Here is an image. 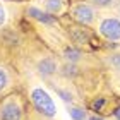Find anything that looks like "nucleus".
<instances>
[{
    "label": "nucleus",
    "instance_id": "14",
    "mask_svg": "<svg viewBox=\"0 0 120 120\" xmlns=\"http://www.w3.org/2000/svg\"><path fill=\"white\" fill-rule=\"evenodd\" d=\"M115 117H117V118L120 120V106H118V108H117V110H115Z\"/></svg>",
    "mask_w": 120,
    "mask_h": 120
},
{
    "label": "nucleus",
    "instance_id": "4",
    "mask_svg": "<svg viewBox=\"0 0 120 120\" xmlns=\"http://www.w3.org/2000/svg\"><path fill=\"white\" fill-rule=\"evenodd\" d=\"M74 15H75V19H77L79 22H82V24H89L93 21V10L88 5H79V7H75Z\"/></svg>",
    "mask_w": 120,
    "mask_h": 120
},
{
    "label": "nucleus",
    "instance_id": "11",
    "mask_svg": "<svg viewBox=\"0 0 120 120\" xmlns=\"http://www.w3.org/2000/svg\"><path fill=\"white\" fill-rule=\"evenodd\" d=\"M96 5H100V7H106V5H110L113 4V0H93Z\"/></svg>",
    "mask_w": 120,
    "mask_h": 120
},
{
    "label": "nucleus",
    "instance_id": "12",
    "mask_svg": "<svg viewBox=\"0 0 120 120\" xmlns=\"http://www.w3.org/2000/svg\"><path fill=\"white\" fill-rule=\"evenodd\" d=\"M103 103H105L103 100H96L94 103H93V108H94V110H100V108L103 106Z\"/></svg>",
    "mask_w": 120,
    "mask_h": 120
},
{
    "label": "nucleus",
    "instance_id": "9",
    "mask_svg": "<svg viewBox=\"0 0 120 120\" xmlns=\"http://www.w3.org/2000/svg\"><path fill=\"white\" fill-rule=\"evenodd\" d=\"M65 57H67V60H77L79 53L75 50H67V52H65Z\"/></svg>",
    "mask_w": 120,
    "mask_h": 120
},
{
    "label": "nucleus",
    "instance_id": "3",
    "mask_svg": "<svg viewBox=\"0 0 120 120\" xmlns=\"http://www.w3.org/2000/svg\"><path fill=\"white\" fill-rule=\"evenodd\" d=\"M0 120H21V108L15 103H7L0 108Z\"/></svg>",
    "mask_w": 120,
    "mask_h": 120
},
{
    "label": "nucleus",
    "instance_id": "8",
    "mask_svg": "<svg viewBox=\"0 0 120 120\" xmlns=\"http://www.w3.org/2000/svg\"><path fill=\"white\" fill-rule=\"evenodd\" d=\"M70 117L75 120H86V113L82 110H79V108H72L70 110Z\"/></svg>",
    "mask_w": 120,
    "mask_h": 120
},
{
    "label": "nucleus",
    "instance_id": "16",
    "mask_svg": "<svg viewBox=\"0 0 120 120\" xmlns=\"http://www.w3.org/2000/svg\"><path fill=\"white\" fill-rule=\"evenodd\" d=\"M91 120H101V118H91Z\"/></svg>",
    "mask_w": 120,
    "mask_h": 120
},
{
    "label": "nucleus",
    "instance_id": "5",
    "mask_svg": "<svg viewBox=\"0 0 120 120\" xmlns=\"http://www.w3.org/2000/svg\"><path fill=\"white\" fill-rule=\"evenodd\" d=\"M28 14H29V15H33V17L38 19V21H43V22H46V24H52V22H53V19H52V17L45 15L43 12H40L38 9H29V10H28Z\"/></svg>",
    "mask_w": 120,
    "mask_h": 120
},
{
    "label": "nucleus",
    "instance_id": "7",
    "mask_svg": "<svg viewBox=\"0 0 120 120\" xmlns=\"http://www.w3.org/2000/svg\"><path fill=\"white\" fill-rule=\"evenodd\" d=\"M60 7H62L60 0H48L46 2V9L50 10V12H57V10H60Z\"/></svg>",
    "mask_w": 120,
    "mask_h": 120
},
{
    "label": "nucleus",
    "instance_id": "1",
    "mask_svg": "<svg viewBox=\"0 0 120 120\" xmlns=\"http://www.w3.org/2000/svg\"><path fill=\"white\" fill-rule=\"evenodd\" d=\"M33 103H34V106L41 113H45V115H48V117H52L53 113H55V105H53L52 98L48 96V93L43 91V89H34L33 91Z\"/></svg>",
    "mask_w": 120,
    "mask_h": 120
},
{
    "label": "nucleus",
    "instance_id": "6",
    "mask_svg": "<svg viewBox=\"0 0 120 120\" xmlns=\"http://www.w3.org/2000/svg\"><path fill=\"white\" fill-rule=\"evenodd\" d=\"M40 69H41V72H45V74H52L53 70H55V65H53L52 60H45L43 64H40Z\"/></svg>",
    "mask_w": 120,
    "mask_h": 120
},
{
    "label": "nucleus",
    "instance_id": "13",
    "mask_svg": "<svg viewBox=\"0 0 120 120\" xmlns=\"http://www.w3.org/2000/svg\"><path fill=\"white\" fill-rule=\"evenodd\" d=\"M5 22V10L2 9V5H0V24Z\"/></svg>",
    "mask_w": 120,
    "mask_h": 120
},
{
    "label": "nucleus",
    "instance_id": "15",
    "mask_svg": "<svg viewBox=\"0 0 120 120\" xmlns=\"http://www.w3.org/2000/svg\"><path fill=\"white\" fill-rule=\"evenodd\" d=\"M115 64H118V65H120V57H118V58H115Z\"/></svg>",
    "mask_w": 120,
    "mask_h": 120
},
{
    "label": "nucleus",
    "instance_id": "10",
    "mask_svg": "<svg viewBox=\"0 0 120 120\" xmlns=\"http://www.w3.org/2000/svg\"><path fill=\"white\" fill-rule=\"evenodd\" d=\"M5 84H7V77H5L4 70H0V91L5 88Z\"/></svg>",
    "mask_w": 120,
    "mask_h": 120
},
{
    "label": "nucleus",
    "instance_id": "2",
    "mask_svg": "<svg viewBox=\"0 0 120 120\" xmlns=\"http://www.w3.org/2000/svg\"><path fill=\"white\" fill-rule=\"evenodd\" d=\"M101 34L108 40H118L120 38V22L115 19H106L101 22Z\"/></svg>",
    "mask_w": 120,
    "mask_h": 120
}]
</instances>
